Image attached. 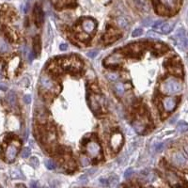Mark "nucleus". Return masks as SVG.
I'll return each mask as SVG.
<instances>
[{
    "label": "nucleus",
    "mask_w": 188,
    "mask_h": 188,
    "mask_svg": "<svg viewBox=\"0 0 188 188\" xmlns=\"http://www.w3.org/2000/svg\"><path fill=\"white\" fill-rule=\"evenodd\" d=\"M182 89V83L174 77L167 78L162 84V91L167 95H174L181 92Z\"/></svg>",
    "instance_id": "f257e3e1"
},
{
    "label": "nucleus",
    "mask_w": 188,
    "mask_h": 188,
    "mask_svg": "<svg viewBox=\"0 0 188 188\" xmlns=\"http://www.w3.org/2000/svg\"><path fill=\"white\" fill-rule=\"evenodd\" d=\"M61 66L63 69L69 72H77L82 68V62L81 60L76 57H70L64 58L61 62Z\"/></svg>",
    "instance_id": "f03ea898"
},
{
    "label": "nucleus",
    "mask_w": 188,
    "mask_h": 188,
    "mask_svg": "<svg viewBox=\"0 0 188 188\" xmlns=\"http://www.w3.org/2000/svg\"><path fill=\"white\" fill-rule=\"evenodd\" d=\"M86 152L92 159H100L102 157V148L96 141H89L86 145Z\"/></svg>",
    "instance_id": "7ed1b4c3"
},
{
    "label": "nucleus",
    "mask_w": 188,
    "mask_h": 188,
    "mask_svg": "<svg viewBox=\"0 0 188 188\" xmlns=\"http://www.w3.org/2000/svg\"><path fill=\"white\" fill-rule=\"evenodd\" d=\"M40 84L42 89L45 91H47V92H55V91H57L58 89V85L46 74H42L40 76Z\"/></svg>",
    "instance_id": "20e7f679"
},
{
    "label": "nucleus",
    "mask_w": 188,
    "mask_h": 188,
    "mask_svg": "<svg viewBox=\"0 0 188 188\" xmlns=\"http://www.w3.org/2000/svg\"><path fill=\"white\" fill-rule=\"evenodd\" d=\"M104 105V99L99 94H92L90 96V108L94 113H100Z\"/></svg>",
    "instance_id": "39448f33"
},
{
    "label": "nucleus",
    "mask_w": 188,
    "mask_h": 188,
    "mask_svg": "<svg viewBox=\"0 0 188 188\" xmlns=\"http://www.w3.org/2000/svg\"><path fill=\"white\" fill-rule=\"evenodd\" d=\"M175 40H176V44L177 46L179 47L181 50L185 51L187 49L188 43H187V38H186V34L184 28H179L177 30V32L175 34Z\"/></svg>",
    "instance_id": "423d86ee"
},
{
    "label": "nucleus",
    "mask_w": 188,
    "mask_h": 188,
    "mask_svg": "<svg viewBox=\"0 0 188 188\" xmlns=\"http://www.w3.org/2000/svg\"><path fill=\"white\" fill-rule=\"evenodd\" d=\"M18 151H19L18 145H15L14 143L9 144L7 147L6 151H5V159H6V161L9 162V163L13 162L18 154Z\"/></svg>",
    "instance_id": "0eeeda50"
},
{
    "label": "nucleus",
    "mask_w": 188,
    "mask_h": 188,
    "mask_svg": "<svg viewBox=\"0 0 188 188\" xmlns=\"http://www.w3.org/2000/svg\"><path fill=\"white\" fill-rule=\"evenodd\" d=\"M123 143V136L120 133H114L110 138V145L113 151H119Z\"/></svg>",
    "instance_id": "6e6552de"
},
{
    "label": "nucleus",
    "mask_w": 188,
    "mask_h": 188,
    "mask_svg": "<svg viewBox=\"0 0 188 188\" xmlns=\"http://www.w3.org/2000/svg\"><path fill=\"white\" fill-rule=\"evenodd\" d=\"M166 181L169 182V184L174 188H180V186L182 185V181L178 175L173 171L167 170L166 172Z\"/></svg>",
    "instance_id": "1a4fd4ad"
},
{
    "label": "nucleus",
    "mask_w": 188,
    "mask_h": 188,
    "mask_svg": "<svg viewBox=\"0 0 188 188\" xmlns=\"http://www.w3.org/2000/svg\"><path fill=\"white\" fill-rule=\"evenodd\" d=\"M123 61V55L120 54H112L104 59V65L106 66H117Z\"/></svg>",
    "instance_id": "9d476101"
},
{
    "label": "nucleus",
    "mask_w": 188,
    "mask_h": 188,
    "mask_svg": "<svg viewBox=\"0 0 188 188\" xmlns=\"http://www.w3.org/2000/svg\"><path fill=\"white\" fill-rule=\"evenodd\" d=\"M161 6L169 12H176L180 6V0H159Z\"/></svg>",
    "instance_id": "9b49d317"
},
{
    "label": "nucleus",
    "mask_w": 188,
    "mask_h": 188,
    "mask_svg": "<svg viewBox=\"0 0 188 188\" xmlns=\"http://www.w3.org/2000/svg\"><path fill=\"white\" fill-rule=\"evenodd\" d=\"M171 162L177 166H184L187 163L186 156L181 151H177L171 156Z\"/></svg>",
    "instance_id": "f8f14e48"
},
{
    "label": "nucleus",
    "mask_w": 188,
    "mask_h": 188,
    "mask_svg": "<svg viewBox=\"0 0 188 188\" xmlns=\"http://www.w3.org/2000/svg\"><path fill=\"white\" fill-rule=\"evenodd\" d=\"M82 28H83V31L86 34H91L94 32V30L96 28V22L92 19H85L83 23H82Z\"/></svg>",
    "instance_id": "ddd939ff"
},
{
    "label": "nucleus",
    "mask_w": 188,
    "mask_h": 188,
    "mask_svg": "<svg viewBox=\"0 0 188 188\" xmlns=\"http://www.w3.org/2000/svg\"><path fill=\"white\" fill-rule=\"evenodd\" d=\"M178 100L174 97H166L163 100V107L166 112H171L175 109Z\"/></svg>",
    "instance_id": "4468645a"
},
{
    "label": "nucleus",
    "mask_w": 188,
    "mask_h": 188,
    "mask_svg": "<svg viewBox=\"0 0 188 188\" xmlns=\"http://www.w3.org/2000/svg\"><path fill=\"white\" fill-rule=\"evenodd\" d=\"M34 16H35V22H36L37 27H42L44 21V14H43L42 7L38 4L35 6V9H34Z\"/></svg>",
    "instance_id": "2eb2a0df"
},
{
    "label": "nucleus",
    "mask_w": 188,
    "mask_h": 188,
    "mask_svg": "<svg viewBox=\"0 0 188 188\" xmlns=\"http://www.w3.org/2000/svg\"><path fill=\"white\" fill-rule=\"evenodd\" d=\"M120 36V34L118 31H116L114 29H110L109 31H107L106 34L104 35V42H105V43L113 42L117 39H119Z\"/></svg>",
    "instance_id": "dca6fc26"
},
{
    "label": "nucleus",
    "mask_w": 188,
    "mask_h": 188,
    "mask_svg": "<svg viewBox=\"0 0 188 188\" xmlns=\"http://www.w3.org/2000/svg\"><path fill=\"white\" fill-rule=\"evenodd\" d=\"M133 127L138 134H143L146 130V122L142 119L135 120L133 122Z\"/></svg>",
    "instance_id": "f3484780"
},
{
    "label": "nucleus",
    "mask_w": 188,
    "mask_h": 188,
    "mask_svg": "<svg viewBox=\"0 0 188 188\" xmlns=\"http://www.w3.org/2000/svg\"><path fill=\"white\" fill-rule=\"evenodd\" d=\"M141 177L143 178V180L147 182H152L155 180V174L152 171H150L148 169H145L143 171H141Z\"/></svg>",
    "instance_id": "a211bd4d"
},
{
    "label": "nucleus",
    "mask_w": 188,
    "mask_h": 188,
    "mask_svg": "<svg viewBox=\"0 0 188 188\" xmlns=\"http://www.w3.org/2000/svg\"><path fill=\"white\" fill-rule=\"evenodd\" d=\"M159 28L161 30V33L169 34L172 30V28H173V24H172L171 22H166V23L162 24Z\"/></svg>",
    "instance_id": "6ab92c4d"
},
{
    "label": "nucleus",
    "mask_w": 188,
    "mask_h": 188,
    "mask_svg": "<svg viewBox=\"0 0 188 188\" xmlns=\"http://www.w3.org/2000/svg\"><path fill=\"white\" fill-rule=\"evenodd\" d=\"M114 90L116 94L118 96H122L124 94V91H125V87L124 85L122 83H117L115 86H114Z\"/></svg>",
    "instance_id": "aec40b11"
},
{
    "label": "nucleus",
    "mask_w": 188,
    "mask_h": 188,
    "mask_svg": "<svg viewBox=\"0 0 188 188\" xmlns=\"http://www.w3.org/2000/svg\"><path fill=\"white\" fill-rule=\"evenodd\" d=\"M33 48H34V54L40 55V40L39 36H36L33 40Z\"/></svg>",
    "instance_id": "412c9836"
},
{
    "label": "nucleus",
    "mask_w": 188,
    "mask_h": 188,
    "mask_svg": "<svg viewBox=\"0 0 188 188\" xmlns=\"http://www.w3.org/2000/svg\"><path fill=\"white\" fill-rule=\"evenodd\" d=\"M9 51V45L7 43V42L4 39L0 38V53L6 54Z\"/></svg>",
    "instance_id": "4be33fe9"
},
{
    "label": "nucleus",
    "mask_w": 188,
    "mask_h": 188,
    "mask_svg": "<svg viewBox=\"0 0 188 188\" xmlns=\"http://www.w3.org/2000/svg\"><path fill=\"white\" fill-rule=\"evenodd\" d=\"M7 100L8 103L11 104L12 107H14L15 104H16V94L14 93V91H11L7 95Z\"/></svg>",
    "instance_id": "5701e85b"
},
{
    "label": "nucleus",
    "mask_w": 188,
    "mask_h": 188,
    "mask_svg": "<svg viewBox=\"0 0 188 188\" xmlns=\"http://www.w3.org/2000/svg\"><path fill=\"white\" fill-rule=\"evenodd\" d=\"M107 182H108V186L110 188H116L119 184V178L116 175H113L109 178V180H107Z\"/></svg>",
    "instance_id": "b1692460"
},
{
    "label": "nucleus",
    "mask_w": 188,
    "mask_h": 188,
    "mask_svg": "<svg viewBox=\"0 0 188 188\" xmlns=\"http://www.w3.org/2000/svg\"><path fill=\"white\" fill-rule=\"evenodd\" d=\"M117 24H118L120 28H126L128 27V21H127L126 18L120 16L117 18Z\"/></svg>",
    "instance_id": "393cba45"
},
{
    "label": "nucleus",
    "mask_w": 188,
    "mask_h": 188,
    "mask_svg": "<svg viewBox=\"0 0 188 188\" xmlns=\"http://www.w3.org/2000/svg\"><path fill=\"white\" fill-rule=\"evenodd\" d=\"M188 130V125L185 121H181L179 122V124L177 125V131L179 133H185V132Z\"/></svg>",
    "instance_id": "a878e982"
},
{
    "label": "nucleus",
    "mask_w": 188,
    "mask_h": 188,
    "mask_svg": "<svg viewBox=\"0 0 188 188\" xmlns=\"http://www.w3.org/2000/svg\"><path fill=\"white\" fill-rule=\"evenodd\" d=\"M45 139H46L47 142H49V143H52L53 141L55 140V131L53 130H51L49 132H47L46 133V135H45Z\"/></svg>",
    "instance_id": "bb28decb"
},
{
    "label": "nucleus",
    "mask_w": 188,
    "mask_h": 188,
    "mask_svg": "<svg viewBox=\"0 0 188 188\" xmlns=\"http://www.w3.org/2000/svg\"><path fill=\"white\" fill-rule=\"evenodd\" d=\"M12 177L13 179H24V175L22 174V172L20 169H13L12 171Z\"/></svg>",
    "instance_id": "cd10ccee"
},
{
    "label": "nucleus",
    "mask_w": 188,
    "mask_h": 188,
    "mask_svg": "<svg viewBox=\"0 0 188 188\" xmlns=\"http://www.w3.org/2000/svg\"><path fill=\"white\" fill-rule=\"evenodd\" d=\"M105 75H106V77H107V79L112 81V82H115V81L119 79V73H117L111 72V73H107Z\"/></svg>",
    "instance_id": "c85d7f7f"
},
{
    "label": "nucleus",
    "mask_w": 188,
    "mask_h": 188,
    "mask_svg": "<svg viewBox=\"0 0 188 188\" xmlns=\"http://www.w3.org/2000/svg\"><path fill=\"white\" fill-rule=\"evenodd\" d=\"M45 164V166L47 167L48 169L50 170H53V169H55V167H57V166H55V163L53 161V160H46L44 162Z\"/></svg>",
    "instance_id": "c756f323"
},
{
    "label": "nucleus",
    "mask_w": 188,
    "mask_h": 188,
    "mask_svg": "<svg viewBox=\"0 0 188 188\" xmlns=\"http://www.w3.org/2000/svg\"><path fill=\"white\" fill-rule=\"evenodd\" d=\"M29 164H30V166H32L34 169H37L39 166V159L36 156H33L29 159Z\"/></svg>",
    "instance_id": "7c9ffc66"
},
{
    "label": "nucleus",
    "mask_w": 188,
    "mask_h": 188,
    "mask_svg": "<svg viewBox=\"0 0 188 188\" xmlns=\"http://www.w3.org/2000/svg\"><path fill=\"white\" fill-rule=\"evenodd\" d=\"M30 152H31V150L29 148H24L21 152V156L23 158H27V157L30 155Z\"/></svg>",
    "instance_id": "2f4dec72"
},
{
    "label": "nucleus",
    "mask_w": 188,
    "mask_h": 188,
    "mask_svg": "<svg viewBox=\"0 0 188 188\" xmlns=\"http://www.w3.org/2000/svg\"><path fill=\"white\" fill-rule=\"evenodd\" d=\"M142 34H143V29H142V28H136V29L134 30L133 33H132V36H133L134 38H135V37L141 36Z\"/></svg>",
    "instance_id": "473e14b6"
},
{
    "label": "nucleus",
    "mask_w": 188,
    "mask_h": 188,
    "mask_svg": "<svg viewBox=\"0 0 188 188\" xmlns=\"http://www.w3.org/2000/svg\"><path fill=\"white\" fill-rule=\"evenodd\" d=\"M133 174H134V169H132V167H129V169H126V171L124 172V178L125 179H129Z\"/></svg>",
    "instance_id": "72a5a7b5"
},
{
    "label": "nucleus",
    "mask_w": 188,
    "mask_h": 188,
    "mask_svg": "<svg viewBox=\"0 0 188 188\" xmlns=\"http://www.w3.org/2000/svg\"><path fill=\"white\" fill-rule=\"evenodd\" d=\"M98 54H99V50H90L89 52L87 53V55L90 58H94Z\"/></svg>",
    "instance_id": "f704fd0d"
},
{
    "label": "nucleus",
    "mask_w": 188,
    "mask_h": 188,
    "mask_svg": "<svg viewBox=\"0 0 188 188\" xmlns=\"http://www.w3.org/2000/svg\"><path fill=\"white\" fill-rule=\"evenodd\" d=\"M80 162H81V164H82L83 166H87L89 165V160L86 156H81Z\"/></svg>",
    "instance_id": "c9c22d12"
},
{
    "label": "nucleus",
    "mask_w": 188,
    "mask_h": 188,
    "mask_svg": "<svg viewBox=\"0 0 188 188\" xmlns=\"http://www.w3.org/2000/svg\"><path fill=\"white\" fill-rule=\"evenodd\" d=\"M164 146H165L164 143H159V144H157L156 147H155V151H156L157 152L162 151H163V149H164Z\"/></svg>",
    "instance_id": "e433bc0d"
},
{
    "label": "nucleus",
    "mask_w": 188,
    "mask_h": 188,
    "mask_svg": "<svg viewBox=\"0 0 188 188\" xmlns=\"http://www.w3.org/2000/svg\"><path fill=\"white\" fill-rule=\"evenodd\" d=\"M164 22L162 21V20H158V21H156L153 24H152V27H153V28L157 29V28H159L161 27V24H163Z\"/></svg>",
    "instance_id": "4c0bfd02"
},
{
    "label": "nucleus",
    "mask_w": 188,
    "mask_h": 188,
    "mask_svg": "<svg viewBox=\"0 0 188 188\" xmlns=\"http://www.w3.org/2000/svg\"><path fill=\"white\" fill-rule=\"evenodd\" d=\"M152 23V20L151 18H147V19H144L143 22H142V24H143L144 25H146V27H148V25H151Z\"/></svg>",
    "instance_id": "58836bf2"
},
{
    "label": "nucleus",
    "mask_w": 188,
    "mask_h": 188,
    "mask_svg": "<svg viewBox=\"0 0 188 188\" xmlns=\"http://www.w3.org/2000/svg\"><path fill=\"white\" fill-rule=\"evenodd\" d=\"M24 102L25 104H30L31 103V96L30 95H24Z\"/></svg>",
    "instance_id": "ea45409f"
},
{
    "label": "nucleus",
    "mask_w": 188,
    "mask_h": 188,
    "mask_svg": "<svg viewBox=\"0 0 188 188\" xmlns=\"http://www.w3.org/2000/svg\"><path fill=\"white\" fill-rule=\"evenodd\" d=\"M79 181L81 182V184H87L88 182V178H87V175H83L80 177Z\"/></svg>",
    "instance_id": "a19ab883"
},
{
    "label": "nucleus",
    "mask_w": 188,
    "mask_h": 188,
    "mask_svg": "<svg viewBox=\"0 0 188 188\" xmlns=\"http://www.w3.org/2000/svg\"><path fill=\"white\" fill-rule=\"evenodd\" d=\"M100 182L103 186H108V182L105 179H100Z\"/></svg>",
    "instance_id": "79ce46f5"
},
{
    "label": "nucleus",
    "mask_w": 188,
    "mask_h": 188,
    "mask_svg": "<svg viewBox=\"0 0 188 188\" xmlns=\"http://www.w3.org/2000/svg\"><path fill=\"white\" fill-rule=\"evenodd\" d=\"M60 50L61 51H66L68 49V44H66V43H61L60 44V46H59Z\"/></svg>",
    "instance_id": "37998d69"
},
{
    "label": "nucleus",
    "mask_w": 188,
    "mask_h": 188,
    "mask_svg": "<svg viewBox=\"0 0 188 188\" xmlns=\"http://www.w3.org/2000/svg\"><path fill=\"white\" fill-rule=\"evenodd\" d=\"M0 90H3V91H7L8 90V88L7 86L3 84V83H0Z\"/></svg>",
    "instance_id": "c03bdc74"
},
{
    "label": "nucleus",
    "mask_w": 188,
    "mask_h": 188,
    "mask_svg": "<svg viewBox=\"0 0 188 188\" xmlns=\"http://www.w3.org/2000/svg\"><path fill=\"white\" fill-rule=\"evenodd\" d=\"M30 188H38V184L36 182L32 181L31 182H30Z\"/></svg>",
    "instance_id": "a18cd8bd"
},
{
    "label": "nucleus",
    "mask_w": 188,
    "mask_h": 188,
    "mask_svg": "<svg viewBox=\"0 0 188 188\" xmlns=\"http://www.w3.org/2000/svg\"><path fill=\"white\" fill-rule=\"evenodd\" d=\"M148 37H152V38H158V35H156V34H154V32H152V31H151V32H149L148 33Z\"/></svg>",
    "instance_id": "49530a36"
},
{
    "label": "nucleus",
    "mask_w": 188,
    "mask_h": 188,
    "mask_svg": "<svg viewBox=\"0 0 188 188\" xmlns=\"http://www.w3.org/2000/svg\"><path fill=\"white\" fill-rule=\"evenodd\" d=\"M34 58H35V54L33 52H30V54H29V60L30 61H32V60L34 59Z\"/></svg>",
    "instance_id": "de8ad7c7"
},
{
    "label": "nucleus",
    "mask_w": 188,
    "mask_h": 188,
    "mask_svg": "<svg viewBox=\"0 0 188 188\" xmlns=\"http://www.w3.org/2000/svg\"><path fill=\"white\" fill-rule=\"evenodd\" d=\"M53 1H54L55 3H60V2H63L64 0H53Z\"/></svg>",
    "instance_id": "09e8293b"
},
{
    "label": "nucleus",
    "mask_w": 188,
    "mask_h": 188,
    "mask_svg": "<svg viewBox=\"0 0 188 188\" xmlns=\"http://www.w3.org/2000/svg\"><path fill=\"white\" fill-rule=\"evenodd\" d=\"M95 171H96V169H92V170H89V174H90V175H91V174H93Z\"/></svg>",
    "instance_id": "8fccbe9b"
},
{
    "label": "nucleus",
    "mask_w": 188,
    "mask_h": 188,
    "mask_svg": "<svg viewBox=\"0 0 188 188\" xmlns=\"http://www.w3.org/2000/svg\"><path fill=\"white\" fill-rule=\"evenodd\" d=\"M17 188H25V186L24 184H18L17 185Z\"/></svg>",
    "instance_id": "3c124183"
},
{
    "label": "nucleus",
    "mask_w": 188,
    "mask_h": 188,
    "mask_svg": "<svg viewBox=\"0 0 188 188\" xmlns=\"http://www.w3.org/2000/svg\"><path fill=\"white\" fill-rule=\"evenodd\" d=\"M130 188H135V187H130Z\"/></svg>",
    "instance_id": "603ef678"
}]
</instances>
